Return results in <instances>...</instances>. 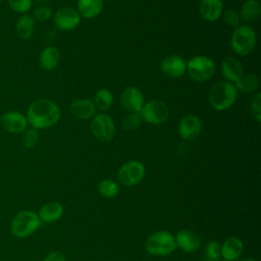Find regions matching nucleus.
Here are the masks:
<instances>
[{
	"label": "nucleus",
	"instance_id": "obj_33",
	"mask_svg": "<svg viewBox=\"0 0 261 261\" xmlns=\"http://www.w3.org/2000/svg\"><path fill=\"white\" fill-rule=\"evenodd\" d=\"M250 112L253 118L257 121H261V94L257 93L251 100Z\"/></svg>",
	"mask_w": 261,
	"mask_h": 261
},
{
	"label": "nucleus",
	"instance_id": "obj_24",
	"mask_svg": "<svg viewBox=\"0 0 261 261\" xmlns=\"http://www.w3.org/2000/svg\"><path fill=\"white\" fill-rule=\"evenodd\" d=\"M261 6L258 0H247L245 1L240 9V17L246 22H253L260 16Z\"/></svg>",
	"mask_w": 261,
	"mask_h": 261
},
{
	"label": "nucleus",
	"instance_id": "obj_1",
	"mask_svg": "<svg viewBox=\"0 0 261 261\" xmlns=\"http://www.w3.org/2000/svg\"><path fill=\"white\" fill-rule=\"evenodd\" d=\"M61 112L58 105L49 99H38L34 101L28 111V123L36 129H44L58 122Z\"/></svg>",
	"mask_w": 261,
	"mask_h": 261
},
{
	"label": "nucleus",
	"instance_id": "obj_39",
	"mask_svg": "<svg viewBox=\"0 0 261 261\" xmlns=\"http://www.w3.org/2000/svg\"><path fill=\"white\" fill-rule=\"evenodd\" d=\"M2 1H3V0H0V3H1V2H2Z\"/></svg>",
	"mask_w": 261,
	"mask_h": 261
},
{
	"label": "nucleus",
	"instance_id": "obj_7",
	"mask_svg": "<svg viewBox=\"0 0 261 261\" xmlns=\"http://www.w3.org/2000/svg\"><path fill=\"white\" fill-rule=\"evenodd\" d=\"M91 130L99 141L109 142L113 139L115 133L114 120L106 112L95 114L91 121Z\"/></svg>",
	"mask_w": 261,
	"mask_h": 261
},
{
	"label": "nucleus",
	"instance_id": "obj_18",
	"mask_svg": "<svg viewBox=\"0 0 261 261\" xmlns=\"http://www.w3.org/2000/svg\"><path fill=\"white\" fill-rule=\"evenodd\" d=\"M64 213V207L57 201H49L45 203L39 210L38 216L45 223H53L59 220Z\"/></svg>",
	"mask_w": 261,
	"mask_h": 261
},
{
	"label": "nucleus",
	"instance_id": "obj_29",
	"mask_svg": "<svg viewBox=\"0 0 261 261\" xmlns=\"http://www.w3.org/2000/svg\"><path fill=\"white\" fill-rule=\"evenodd\" d=\"M141 122H142V117L140 113H128L123 117L121 121L122 127L127 132H133L138 129L139 126L141 125Z\"/></svg>",
	"mask_w": 261,
	"mask_h": 261
},
{
	"label": "nucleus",
	"instance_id": "obj_6",
	"mask_svg": "<svg viewBox=\"0 0 261 261\" xmlns=\"http://www.w3.org/2000/svg\"><path fill=\"white\" fill-rule=\"evenodd\" d=\"M215 69V63L211 58L204 55H197L187 62L186 72L196 82H206L212 77Z\"/></svg>",
	"mask_w": 261,
	"mask_h": 261
},
{
	"label": "nucleus",
	"instance_id": "obj_26",
	"mask_svg": "<svg viewBox=\"0 0 261 261\" xmlns=\"http://www.w3.org/2000/svg\"><path fill=\"white\" fill-rule=\"evenodd\" d=\"M259 86V79L254 73L243 74V76L234 84L237 90L244 93H253L257 90Z\"/></svg>",
	"mask_w": 261,
	"mask_h": 261
},
{
	"label": "nucleus",
	"instance_id": "obj_4",
	"mask_svg": "<svg viewBox=\"0 0 261 261\" xmlns=\"http://www.w3.org/2000/svg\"><path fill=\"white\" fill-rule=\"evenodd\" d=\"M145 248L146 251L152 256H168L176 249L174 236L166 230L155 231L147 238Z\"/></svg>",
	"mask_w": 261,
	"mask_h": 261
},
{
	"label": "nucleus",
	"instance_id": "obj_17",
	"mask_svg": "<svg viewBox=\"0 0 261 261\" xmlns=\"http://www.w3.org/2000/svg\"><path fill=\"white\" fill-rule=\"evenodd\" d=\"M221 257L225 261L238 260L244 252V244L237 237H229L220 245Z\"/></svg>",
	"mask_w": 261,
	"mask_h": 261
},
{
	"label": "nucleus",
	"instance_id": "obj_9",
	"mask_svg": "<svg viewBox=\"0 0 261 261\" xmlns=\"http://www.w3.org/2000/svg\"><path fill=\"white\" fill-rule=\"evenodd\" d=\"M145 166L138 160H129L118 169V179L126 187L138 185L145 176Z\"/></svg>",
	"mask_w": 261,
	"mask_h": 261
},
{
	"label": "nucleus",
	"instance_id": "obj_14",
	"mask_svg": "<svg viewBox=\"0 0 261 261\" xmlns=\"http://www.w3.org/2000/svg\"><path fill=\"white\" fill-rule=\"evenodd\" d=\"M201 129V120L198 116L194 114L185 115L177 125V133L184 140L196 139L200 135Z\"/></svg>",
	"mask_w": 261,
	"mask_h": 261
},
{
	"label": "nucleus",
	"instance_id": "obj_34",
	"mask_svg": "<svg viewBox=\"0 0 261 261\" xmlns=\"http://www.w3.org/2000/svg\"><path fill=\"white\" fill-rule=\"evenodd\" d=\"M223 20L227 25L232 27V28H237V27L240 25L241 17H240V14L237 10L226 9L223 12Z\"/></svg>",
	"mask_w": 261,
	"mask_h": 261
},
{
	"label": "nucleus",
	"instance_id": "obj_16",
	"mask_svg": "<svg viewBox=\"0 0 261 261\" xmlns=\"http://www.w3.org/2000/svg\"><path fill=\"white\" fill-rule=\"evenodd\" d=\"M222 76L228 83H237L244 74V66L236 57H226L221 62Z\"/></svg>",
	"mask_w": 261,
	"mask_h": 261
},
{
	"label": "nucleus",
	"instance_id": "obj_30",
	"mask_svg": "<svg viewBox=\"0 0 261 261\" xmlns=\"http://www.w3.org/2000/svg\"><path fill=\"white\" fill-rule=\"evenodd\" d=\"M221 256L220 244L216 241H209L205 246V257L208 261H218Z\"/></svg>",
	"mask_w": 261,
	"mask_h": 261
},
{
	"label": "nucleus",
	"instance_id": "obj_40",
	"mask_svg": "<svg viewBox=\"0 0 261 261\" xmlns=\"http://www.w3.org/2000/svg\"><path fill=\"white\" fill-rule=\"evenodd\" d=\"M104 1V0H103ZM107 1H111V0H107Z\"/></svg>",
	"mask_w": 261,
	"mask_h": 261
},
{
	"label": "nucleus",
	"instance_id": "obj_36",
	"mask_svg": "<svg viewBox=\"0 0 261 261\" xmlns=\"http://www.w3.org/2000/svg\"><path fill=\"white\" fill-rule=\"evenodd\" d=\"M34 1L40 5H45L49 0H34Z\"/></svg>",
	"mask_w": 261,
	"mask_h": 261
},
{
	"label": "nucleus",
	"instance_id": "obj_15",
	"mask_svg": "<svg viewBox=\"0 0 261 261\" xmlns=\"http://www.w3.org/2000/svg\"><path fill=\"white\" fill-rule=\"evenodd\" d=\"M176 248L186 253H194L201 247V238L198 233L190 229H181L174 236Z\"/></svg>",
	"mask_w": 261,
	"mask_h": 261
},
{
	"label": "nucleus",
	"instance_id": "obj_20",
	"mask_svg": "<svg viewBox=\"0 0 261 261\" xmlns=\"http://www.w3.org/2000/svg\"><path fill=\"white\" fill-rule=\"evenodd\" d=\"M69 110L75 118L88 120L90 118H93L97 109L93 101L89 99H76L73 102H71Z\"/></svg>",
	"mask_w": 261,
	"mask_h": 261
},
{
	"label": "nucleus",
	"instance_id": "obj_13",
	"mask_svg": "<svg viewBox=\"0 0 261 261\" xmlns=\"http://www.w3.org/2000/svg\"><path fill=\"white\" fill-rule=\"evenodd\" d=\"M1 126L9 134H21L28 128L27 117L18 111H7L0 119Z\"/></svg>",
	"mask_w": 261,
	"mask_h": 261
},
{
	"label": "nucleus",
	"instance_id": "obj_19",
	"mask_svg": "<svg viewBox=\"0 0 261 261\" xmlns=\"http://www.w3.org/2000/svg\"><path fill=\"white\" fill-rule=\"evenodd\" d=\"M222 0H201L199 3V12L206 21H215L222 14Z\"/></svg>",
	"mask_w": 261,
	"mask_h": 261
},
{
	"label": "nucleus",
	"instance_id": "obj_2",
	"mask_svg": "<svg viewBox=\"0 0 261 261\" xmlns=\"http://www.w3.org/2000/svg\"><path fill=\"white\" fill-rule=\"evenodd\" d=\"M238 98V92L233 84L219 82L215 84L209 92L208 102L217 111H224L231 107Z\"/></svg>",
	"mask_w": 261,
	"mask_h": 261
},
{
	"label": "nucleus",
	"instance_id": "obj_11",
	"mask_svg": "<svg viewBox=\"0 0 261 261\" xmlns=\"http://www.w3.org/2000/svg\"><path fill=\"white\" fill-rule=\"evenodd\" d=\"M160 70L167 77L178 79L186 73L187 61L179 55H168L161 60Z\"/></svg>",
	"mask_w": 261,
	"mask_h": 261
},
{
	"label": "nucleus",
	"instance_id": "obj_32",
	"mask_svg": "<svg viewBox=\"0 0 261 261\" xmlns=\"http://www.w3.org/2000/svg\"><path fill=\"white\" fill-rule=\"evenodd\" d=\"M52 16V9L48 5H39L35 10L33 14V18L35 21L44 22L48 20Z\"/></svg>",
	"mask_w": 261,
	"mask_h": 261
},
{
	"label": "nucleus",
	"instance_id": "obj_22",
	"mask_svg": "<svg viewBox=\"0 0 261 261\" xmlns=\"http://www.w3.org/2000/svg\"><path fill=\"white\" fill-rule=\"evenodd\" d=\"M103 0H77L76 11L81 17L94 18L103 9Z\"/></svg>",
	"mask_w": 261,
	"mask_h": 261
},
{
	"label": "nucleus",
	"instance_id": "obj_23",
	"mask_svg": "<svg viewBox=\"0 0 261 261\" xmlns=\"http://www.w3.org/2000/svg\"><path fill=\"white\" fill-rule=\"evenodd\" d=\"M16 35L20 40H30L35 32V19L32 15L22 14L15 24Z\"/></svg>",
	"mask_w": 261,
	"mask_h": 261
},
{
	"label": "nucleus",
	"instance_id": "obj_28",
	"mask_svg": "<svg viewBox=\"0 0 261 261\" xmlns=\"http://www.w3.org/2000/svg\"><path fill=\"white\" fill-rule=\"evenodd\" d=\"M38 140H39L38 129L34 127L27 128L21 133V144L27 149L35 147L36 144L38 143Z\"/></svg>",
	"mask_w": 261,
	"mask_h": 261
},
{
	"label": "nucleus",
	"instance_id": "obj_38",
	"mask_svg": "<svg viewBox=\"0 0 261 261\" xmlns=\"http://www.w3.org/2000/svg\"><path fill=\"white\" fill-rule=\"evenodd\" d=\"M218 261H225V260H218Z\"/></svg>",
	"mask_w": 261,
	"mask_h": 261
},
{
	"label": "nucleus",
	"instance_id": "obj_31",
	"mask_svg": "<svg viewBox=\"0 0 261 261\" xmlns=\"http://www.w3.org/2000/svg\"><path fill=\"white\" fill-rule=\"evenodd\" d=\"M7 3L17 13H25L32 8V0H7Z\"/></svg>",
	"mask_w": 261,
	"mask_h": 261
},
{
	"label": "nucleus",
	"instance_id": "obj_27",
	"mask_svg": "<svg viewBox=\"0 0 261 261\" xmlns=\"http://www.w3.org/2000/svg\"><path fill=\"white\" fill-rule=\"evenodd\" d=\"M98 191L104 198L111 199V198H114L118 195L119 186L116 181H114L112 179H109V178H106V179H103L99 182Z\"/></svg>",
	"mask_w": 261,
	"mask_h": 261
},
{
	"label": "nucleus",
	"instance_id": "obj_37",
	"mask_svg": "<svg viewBox=\"0 0 261 261\" xmlns=\"http://www.w3.org/2000/svg\"><path fill=\"white\" fill-rule=\"evenodd\" d=\"M243 261H256L255 259H252V258H247V259H245V260H243Z\"/></svg>",
	"mask_w": 261,
	"mask_h": 261
},
{
	"label": "nucleus",
	"instance_id": "obj_21",
	"mask_svg": "<svg viewBox=\"0 0 261 261\" xmlns=\"http://www.w3.org/2000/svg\"><path fill=\"white\" fill-rule=\"evenodd\" d=\"M60 61V52L54 46L45 47L39 56V64L42 69L51 71L57 67Z\"/></svg>",
	"mask_w": 261,
	"mask_h": 261
},
{
	"label": "nucleus",
	"instance_id": "obj_8",
	"mask_svg": "<svg viewBox=\"0 0 261 261\" xmlns=\"http://www.w3.org/2000/svg\"><path fill=\"white\" fill-rule=\"evenodd\" d=\"M168 108L160 100L153 99L146 102L140 112L142 120L151 124H160L168 118Z\"/></svg>",
	"mask_w": 261,
	"mask_h": 261
},
{
	"label": "nucleus",
	"instance_id": "obj_35",
	"mask_svg": "<svg viewBox=\"0 0 261 261\" xmlns=\"http://www.w3.org/2000/svg\"><path fill=\"white\" fill-rule=\"evenodd\" d=\"M43 261H66V258L61 252L52 251L46 255Z\"/></svg>",
	"mask_w": 261,
	"mask_h": 261
},
{
	"label": "nucleus",
	"instance_id": "obj_3",
	"mask_svg": "<svg viewBox=\"0 0 261 261\" xmlns=\"http://www.w3.org/2000/svg\"><path fill=\"white\" fill-rule=\"evenodd\" d=\"M38 213L32 210L17 212L10 222V232L17 239H24L33 234L40 226Z\"/></svg>",
	"mask_w": 261,
	"mask_h": 261
},
{
	"label": "nucleus",
	"instance_id": "obj_12",
	"mask_svg": "<svg viewBox=\"0 0 261 261\" xmlns=\"http://www.w3.org/2000/svg\"><path fill=\"white\" fill-rule=\"evenodd\" d=\"M120 102L121 106L128 112V113H140L144 104V95L136 87H127L125 88L121 95H120Z\"/></svg>",
	"mask_w": 261,
	"mask_h": 261
},
{
	"label": "nucleus",
	"instance_id": "obj_10",
	"mask_svg": "<svg viewBox=\"0 0 261 261\" xmlns=\"http://www.w3.org/2000/svg\"><path fill=\"white\" fill-rule=\"evenodd\" d=\"M81 15L76 9L72 7H62L58 9L53 15L55 27L64 32L74 30L81 22Z\"/></svg>",
	"mask_w": 261,
	"mask_h": 261
},
{
	"label": "nucleus",
	"instance_id": "obj_25",
	"mask_svg": "<svg viewBox=\"0 0 261 261\" xmlns=\"http://www.w3.org/2000/svg\"><path fill=\"white\" fill-rule=\"evenodd\" d=\"M93 103L96 109L100 110L101 112H106L113 104V95L108 89L102 88L96 92Z\"/></svg>",
	"mask_w": 261,
	"mask_h": 261
},
{
	"label": "nucleus",
	"instance_id": "obj_5",
	"mask_svg": "<svg viewBox=\"0 0 261 261\" xmlns=\"http://www.w3.org/2000/svg\"><path fill=\"white\" fill-rule=\"evenodd\" d=\"M256 41L257 36L255 30L248 24H242L234 28L229 43L236 54L246 56L254 50Z\"/></svg>",
	"mask_w": 261,
	"mask_h": 261
}]
</instances>
